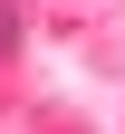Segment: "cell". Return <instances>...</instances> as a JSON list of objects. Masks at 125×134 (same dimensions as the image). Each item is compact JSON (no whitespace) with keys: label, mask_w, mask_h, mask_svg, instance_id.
<instances>
[{"label":"cell","mask_w":125,"mask_h":134,"mask_svg":"<svg viewBox=\"0 0 125 134\" xmlns=\"http://www.w3.org/2000/svg\"><path fill=\"white\" fill-rule=\"evenodd\" d=\"M19 38H29V19H19V0H0V58H19Z\"/></svg>","instance_id":"6da1fadb"}]
</instances>
